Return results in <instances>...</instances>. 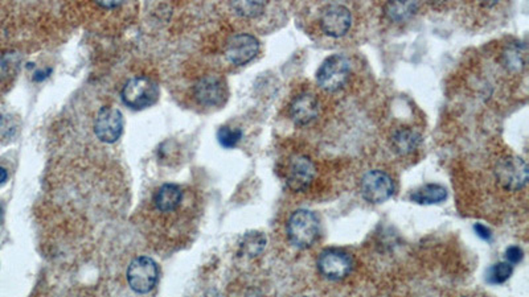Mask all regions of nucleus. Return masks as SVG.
<instances>
[{"mask_svg": "<svg viewBox=\"0 0 529 297\" xmlns=\"http://www.w3.org/2000/svg\"><path fill=\"white\" fill-rule=\"evenodd\" d=\"M203 214L202 196L192 187L160 185L139 212V226L157 251L172 252L188 246Z\"/></svg>", "mask_w": 529, "mask_h": 297, "instance_id": "1", "label": "nucleus"}, {"mask_svg": "<svg viewBox=\"0 0 529 297\" xmlns=\"http://www.w3.org/2000/svg\"><path fill=\"white\" fill-rule=\"evenodd\" d=\"M286 231L290 242L298 249L311 247L320 233V226L316 215L306 210L299 209L290 215Z\"/></svg>", "mask_w": 529, "mask_h": 297, "instance_id": "2", "label": "nucleus"}, {"mask_svg": "<svg viewBox=\"0 0 529 297\" xmlns=\"http://www.w3.org/2000/svg\"><path fill=\"white\" fill-rule=\"evenodd\" d=\"M351 61L343 55H332L322 62L316 71L318 85L327 92H337L348 82Z\"/></svg>", "mask_w": 529, "mask_h": 297, "instance_id": "3", "label": "nucleus"}, {"mask_svg": "<svg viewBox=\"0 0 529 297\" xmlns=\"http://www.w3.org/2000/svg\"><path fill=\"white\" fill-rule=\"evenodd\" d=\"M159 98V87L151 78L141 75L129 80L122 90L123 103L134 110L153 106Z\"/></svg>", "mask_w": 529, "mask_h": 297, "instance_id": "4", "label": "nucleus"}, {"mask_svg": "<svg viewBox=\"0 0 529 297\" xmlns=\"http://www.w3.org/2000/svg\"><path fill=\"white\" fill-rule=\"evenodd\" d=\"M495 176L503 189L517 191L528 182V166L519 156H507L498 161Z\"/></svg>", "mask_w": 529, "mask_h": 297, "instance_id": "5", "label": "nucleus"}, {"mask_svg": "<svg viewBox=\"0 0 529 297\" xmlns=\"http://www.w3.org/2000/svg\"><path fill=\"white\" fill-rule=\"evenodd\" d=\"M159 279V270L155 261L148 256H138L127 268V282L132 291L139 295H147L155 289Z\"/></svg>", "mask_w": 529, "mask_h": 297, "instance_id": "6", "label": "nucleus"}, {"mask_svg": "<svg viewBox=\"0 0 529 297\" xmlns=\"http://www.w3.org/2000/svg\"><path fill=\"white\" fill-rule=\"evenodd\" d=\"M361 196L371 203L388 201L395 193V182L392 178L380 169L369 171L361 178Z\"/></svg>", "mask_w": 529, "mask_h": 297, "instance_id": "7", "label": "nucleus"}, {"mask_svg": "<svg viewBox=\"0 0 529 297\" xmlns=\"http://www.w3.org/2000/svg\"><path fill=\"white\" fill-rule=\"evenodd\" d=\"M320 29L330 37L346 35L352 25V15L346 6L328 4L319 16Z\"/></svg>", "mask_w": 529, "mask_h": 297, "instance_id": "8", "label": "nucleus"}, {"mask_svg": "<svg viewBox=\"0 0 529 297\" xmlns=\"http://www.w3.org/2000/svg\"><path fill=\"white\" fill-rule=\"evenodd\" d=\"M316 176V166L304 154H297L290 160L286 181L292 191H304L311 187Z\"/></svg>", "mask_w": 529, "mask_h": 297, "instance_id": "9", "label": "nucleus"}, {"mask_svg": "<svg viewBox=\"0 0 529 297\" xmlns=\"http://www.w3.org/2000/svg\"><path fill=\"white\" fill-rule=\"evenodd\" d=\"M352 266L351 256L340 249H325L318 258L319 273L331 280L344 279L352 271Z\"/></svg>", "mask_w": 529, "mask_h": 297, "instance_id": "10", "label": "nucleus"}, {"mask_svg": "<svg viewBox=\"0 0 529 297\" xmlns=\"http://www.w3.org/2000/svg\"><path fill=\"white\" fill-rule=\"evenodd\" d=\"M195 96L203 106H221L228 98L227 83L218 75H205L196 83Z\"/></svg>", "mask_w": 529, "mask_h": 297, "instance_id": "11", "label": "nucleus"}, {"mask_svg": "<svg viewBox=\"0 0 529 297\" xmlns=\"http://www.w3.org/2000/svg\"><path fill=\"white\" fill-rule=\"evenodd\" d=\"M260 52V41L249 34H237L229 38L225 56L233 65H245L251 62Z\"/></svg>", "mask_w": 529, "mask_h": 297, "instance_id": "12", "label": "nucleus"}, {"mask_svg": "<svg viewBox=\"0 0 529 297\" xmlns=\"http://www.w3.org/2000/svg\"><path fill=\"white\" fill-rule=\"evenodd\" d=\"M94 132L101 142H117L123 132V117L120 110L114 107L101 108L94 122Z\"/></svg>", "mask_w": 529, "mask_h": 297, "instance_id": "13", "label": "nucleus"}, {"mask_svg": "<svg viewBox=\"0 0 529 297\" xmlns=\"http://www.w3.org/2000/svg\"><path fill=\"white\" fill-rule=\"evenodd\" d=\"M289 114L297 126L311 124L320 114V105L316 95L313 93L297 95L290 103Z\"/></svg>", "mask_w": 529, "mask_h": 297, "instance_id": "14", "label": "nucleus"}, {"mask_svg": "<svg viewBox=\"0 0 529 297\" xmlns=\"http://www.w3.org/2000/svg\"><path fill=\"white\" fill-rule=\"evenodd\" d=\"M422 143V136L420 132L413 129H398L392 135V147L395 152L401 156L413 154Z\"/></svg>", "mask_w": 529, "mask_h": 297, "instance_id": "15", "label": "nucleus"}, {"mask_svg": "<svg viewBox=\"0 0 529 297\" xmlns=\"http://www.w3.org/2000/svg\"><path fill=\"white\" fill-rule=\"evenodd\" d=\"M447 198V190L439 184H428L420 189L414 190L410 194V200L420 205H433L445 201Z\"/></svg>", "mask_w": 529, "mask_h": 297, "instance_id": "16", "label": "nucleus"}, {"mask_svg": "<svg viewBox=\"0 0 529 297\" xmlns=\"http://www.w3.org/2000/svg\"><path fill=\"white\" fill-rule=\"evenodd\" d=\"M418 10V3L416 1H389L384 7L385 16L395 23H402L409 20Z\"/></svg>", "mask_w": 529, "mask_h": 297, "instance_id": "17", "label": "nucleus"}, {"mask_svg": "<svg viewBox=\"0 0 529 297\" xmlns=\"http://www.w3.org/2000/svg\"><path fill=\"white\" fill-rule=\"evenodd\" d=\"M502 59L508 71H521L527 62V48L520 43L509 44L505 48Z\"/></svg>", "mask_w": 529, "mask_h": 297, "instance_id": "18", "label": "nucleus"}, {"mask_svg": "<svg viewBox=\"0 0 529 297\" xmlns=\"http://www.w3.org/2000/svg\"><path fill=\"white\" fill-rule=\"evenodd\" d=\"M232 8L241 16L252 19L264 13L266 4L261 1H240V3H233Z\"/></svg>", "mask_w": 529, "mask_h": 297, "instance_id": "19", "label": "nucleus"}, {"mask_svg": "<svg viewBox=\"0 0 529 297\" xmlns=\"http://www.w3.org/2000/svg\"><path fill=\"white\" fill-rule=\"evenodd\" d=\"M512 273H514L512 264H509L508 261H500V263L495 264L493 268L490 270L488 282L493 283V284H502L511 277Z\"/></svg>", "mask_w": 529, "mask_h": 297, "instance_id": "20", "label": "nucleus"}, {"mask_svg": "<svg viewBox=\"0 0 529 297\" xmlns=\"http://www.w3.org/2000/svg\"><path fill=\"white\" fill-rule=\"evenodd\" d=\"M218 142L225 147V148H233L236 147L242 138V132L239 129H232V127H221L217 132Z\"/></svg>", "mask_w": 529, "mask_h": 297, "instance_id": "21", "label": "nucleus"}, {"mask_svg": "<svg viewBox=\"0 0 529 297\" xmlns=\"http://www.w3.org/2000/svg\"><path fill=\"white\" fill-rule=\"evenodd\" d=\"M523 256H524L523 249L517 246H511L505 251V258L509 264H516L519 261H521Z\"/></svg>", "mask_w": 529, "mask_h": 297, "instance_id": "22", "label": "nucleus"}, {"mask_svg": "<svg viewBox=\"0 0 529 297\" xmlns=\"http://www.w3.org/2000/svg\"><path fill=\"white\" fill-rule=\"evenodd\" d=\"M474 229H475L477 234H478L481 239H486V240H490V239H491V231H490V229H487L486 226L478 224V225L474 226Z\"/></svg>", "mask_w": 529, "mask_h": 297, "instance_id": "23", "label": "nucleus"}, {"mask_svg": "<svg viewBox=\"0 0 529 297\" xmlns=\"http://www.w3.org/2000/svg\"><path fill=\"white\" fill-rule=\"evenodd\" d=\"M7 178H8L7 171L3 166H0V185H3L7 181Z\"/></svg>", "mask_w": 529, "mask_h": 297, "instance_id": "24", "label": "nucleus"}, {"mask_svg": "<svg viewBox=\"0 0 529 297\" xmlns=\"http://www.w3.org/2000/svg\"><path fill=\"white\" fill-rule=\"evenodd\" d=\"M3 215H4V213H3V206H1V203H0V225H1V222H3Z\"/></svg>", "mask_w": 529, "mask_h": 297, "instance_id": "25", "label": "nucleus"}]
</instances>
